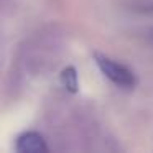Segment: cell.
Segmentation results:
<instances>
[{
	"instance_id": "2",
	"label": "cell",
	"mask_w": 153,
	"mask_h": 153,
	"mask_svg": "<svg viewBox=\"0 0 153 153\" xmlns=\"http://www.w3.org/2000/svg\"><path fill=\"white\" fill-rule=\"evenodd\" d=\"M15 148L20 153H45L48 152L46 140L38 132H25L17 138Z\"/></svg>"
},
{
	"instance_id": "3",
	"label": "cell",
	"mask_w": 153,
	"mask_h": 153,
	"mask_svg": "<svg viewBox=\"0 0 153 153\" xmlns=\"http://www.w3.org/2000/svg\"><path fill=\"white\" fill-rule=\"evenodd\" d=\"M61 82H63V86L66 87L68 91H71V92H76L77 91V87H79V82H77V73H76V69H74L73 66L63 69V73H61Z\"/></svg>"
},
{
	"instance_id": "1",
	"label": "cell",
	"mask_w": 153,
	"mask_h": 153,
	"mask_svg": "<svg viewBox=\"0 0 153 153\" xmlns=\"http://www.w3.org/2000/svg\"><path fill=\"white\" fill-rule=\"evenodd\" d=\"M94 59H96L97 68L102 71V74L109 81H112L115 86L123 87V89H130V87L135 86L137 82L135 76L127 66H123V64L117 63L115 59L107 58L105 54H100V53L94 54Z\"/></svg>"
}]
</instances>
